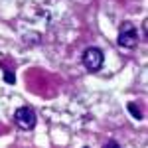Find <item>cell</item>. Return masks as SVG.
Instances as JSON below:
<instances>
[{
    "instance_id": "cell-3",
    "label": "cell",
    "mask_w": 148,
    "mask_h": 148,
    "mask_svg": "<svg viewBox=\"0 0 148 148\" xmlns=\"http://www.w3.org/2000/svg\"><path fill=\"white\" fill-rule=\"evenodd\" d=\"M14 121H16V125L20 126V128H24V130L34 128L36 123H38L34 109H30V107H20V109L14 113Z\"/></svg>"
},
{
    "instance_id": "cell-4",
    "label": "cell",
    "mask_w": 148,
    "mask_h": 148,
    "mask_svg": "<svg viewBox=\"0 0 148 148\" xmlns=\"http://www.w3.org/2000/svg\"><path fill=\"white\" fill-rule=\"evenodd\" d=\"M128 111H130V113L134 114V119H142V114H140V111H138V107H134L132 103L128 105Z\"/></svg>"
},
{
    "instance_id": "cell-2",
    "label": "cell",
    "mask_w": 148,
    "mask_h": 148,
    "mask_svg": "<svg viewBox=\"0 0 148 148\" xmlns=\"http://www.w3.org/2000/svg\"><path fill=\"white\" fill-rule=\"evenodd\" d=\"M103 61H105V56H103V51L99 47L91 46L83 51V65L89 71H99L103 67Z\"/></svg>"
},
{
    "instance_id": "cell-1",
    "label": "cell",
    "mask_w": 148,
    "mask_h": 148,
    "mask_svg": "<svg viewBox=\"0 0 148 148\" xmlns=\"http://www.w3.org/2000/svg\"><path fill=\"white\" fill-rule=\"evenodd\" d=\"M136 44H138V30L134 28V24L125 22L121 26V32H119V46L130 49Z\"/></svg>"
},
{
    "instance_id": "cell-5",
    "label": "cell",
    "mask_w": 148,
    "mask_h": 148,
    "mask_svg": "<svg viewBox=\"0 0 148 148\" xmlns=\"http://www.w3.org/2000/svg\"><path fill=\"white\" fill-rule=\"evenodd\" d=\"M4 79L8 81V83H14V73H10V71H6V73H4Z\"/></svg>"
}]
</instances>
